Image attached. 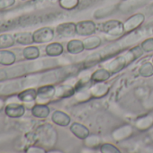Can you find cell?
<instances>
[{
	"label": "cell",
	"mask_w": 153,
	"mask_h": 153,
	"mask_svg": "<svg viewBox=\"0 0 153 153\" xmlns=\"http://www.w3.org/2000/svg\"><path fill=\"white\" fill-rule=\"evenodd\" d=\"M101 31L110 36H120L124 33L123 23L119 20H108L102 24Z\"/></svg>",
	"instance_id": "cell-1"
},
{
	"label": "cell",
	"mask_w": 153,
	"mask_h": 153,
	"mask_svg": "<svg viewBox=\"0 0 153 153\" xmlns=\"http://www.w3.org/2000/svg\"><path fill=\"white\" fill-rule=\"evenodd\" d=\"M54 38V30L51 27H42L33 33V42L45 43L50 42Z\"/></svg>",
	"instance_id": "cell-2"
},
{
	"label": "cell",
	"mask_w": 153,
	"mask_h": 153,
	"mask_svg": "<svg viewBox=\"0 0 153 153\" xmlns=\"http://www.w3.org/2000/svg\"><path fill=\"white\" fill-rule=\"evenodd\" d=\"M76 34L80 36H90L96 33L97 25L91 20H84L76 24Z\"/></svg>",
	"instance_id": "cell-3"
},
{
	"label": "cell",
	"mask_w": 153,
	"mask_h": 153,
	"mask_svg": "<svg viewBox=\"0 0 153 153\" xmlns=\"http://www.w3.org/2000/svg\"><path fill=\"white\" fill-rule=\"evenodd\" d=\"M56 96V88L51 85L41 87L37 89V102L39 104H46Z\"/></svg>",
	"instance_id": "cell-4"
},
{
	"label": "cell",
	"mask_w": 153,
	"mask_h": 153,
	"mask_svg": "<svg viewBox=\"0 0 153 153\" xmlns=\"http://www.w3.org/2000/svg\"><path fill=\"white\" fill-rule=\"evenodd\" d=\"M144 20H145V16L141 13L132 15L128 19H126V21L123 23L124 33H130L136 30L143 24Z\"/></svg>",
	"instance_id": "cell-5"
},
{
	"label": "cell",
	"mask_w": 153,
	"mask_h": 153,
	"mask_svg": "<svg viewBox=\"0 0 153 153\" xmlns=\"http://www.w3.org/2000/svg\"><path fill=\"white\" fill-rule=\"evenodd\" d=\"M56 33L61 38H71L76 33V24L71 22L60 24L57 26Z\"/></svg>",
	"instance_id": "cell-6"
},
{
	"label": "cell",
	"mask_w": 153,
	"mask_h": 153,
	"mask_svg": "<svg viewBox=\"0 0 153 153\" xmlns=\"http://www.w3.org/2000/svg\"><path fill=\"white\" fill-rule=\"evenodd\" d=\"M6 114L10 118H20L25 113V107L22 104L9 103L5 107Z\"/></svg>",
	"instance_id": "cell-7"
},
{
	"label": "cell",
	"mask_w": 153,
	"mask_h": 153,
	"mask_svg": "<svg viewBox=\"0 0 153 153\" xmlns=\"http://www.w3.org/2000/svg\"><path fill=\"white\" fill-rule=\"evenodd\" d=\"M69 129H70V131L73 133V135H75L79 140H86L89 137V134H90L88 128L79 123H73L70 125Z\"/></svg>",
	"instance_id": "cell-8"
},
{
	"label": "cell",
	"mask_w": 153,
	"mask_h": 153,
	"mask_svg": "<svg viewBox=\"0 0 153 153\" xmlns=\"http://www.w3.org/2000/svg\"><path fill=\"white\" fill-rule=\"evenodd\" d=\"M128 64H127L124 55H122V56H118L115 59H112L106 65V68L111 73H117V72L121 71L122 69H123Z\"/></svg>",
	"instance_id": "cell-9"
},
{
	"label": "cell",
	"mask_w": 153,
	"mask_h": 153,
	"mask_svg": "<svg viewBox=\"0 0 153 153\" xmlns=\"http://www.w3.org/2000/svg\"><path fill=\"white\" fill-rule=\"evenodd\" d=\"M51 121L56 125H59V126H61V127H66V126L69 125V123L71 122V119L66 113H64L62 111H59V110H56V111H54L52 113Z\"/></svg>",
	"instance_id": "cell-10"
},
{
	"label": "cell",
	"mask_w": 153,
	"mask_h": 153,
	"mask_svg": "<svg viewBox=\"0 0 153 153\" xmlns=\"http://www.w3.org/2000/svg\"><path fill=\"white\" fill-rule=\"evenodd\" d=\"M32 114L35 118L39 119H45L50 115V108L46 104H36L32 107Z\"/></svg>",
	"instance_id": "cell-11"
},
{
	"label": "cell",
	"mask_w": 153,
	"mask_h": 153,
	"mask_svg": "<svg viewBox=\"0 0 153 153\" xmlns=\"http://www.w3.org/2000/svg\"><path fill=\"white\" fill-rule=\"evenodd\" d=\"M89 91L93 97L100 98L108 93L109 87H108V85L105 84L104 82H97L91 87Z\"/></svg>",
	"instance_id": "cell-12"
},
{
	"label": "cell",
	"mask_w": 153,
	"mask_h": 153,
	"mask_svg": "<svg viewBox=\"0 0 153 153\" xmlns=\"http://www.w3.org/2000/svg\"><path fill=\"white\" fill-rule=\"evenodd\" d=\"M85 50L84 42L78 39H73L70 40L68 44H67V51L70 54L76 55V54H79Z\"/></svg>",
	"instance_id": "cell-13"
},
{
	"label": "cell",
	"mask_w": 153,
	"mask_h": 153,
	"mask_svg": "<svg viewBox=\"0 0 153 153\" xmlns=\"http://www.w3.org/2000/svg\"><path fill=\"white\" fill-rule=\"evenodd\" d=\"M16 54L8 50L3 49L0 50V65L3 66H10L16 62Z\"/></svg>",
	"instance_id": "cell-14"
},
{
	"label": "cell",
	"mask_w": 153,
	"mask_h": 153,
	"mask_svg": "<svg viewBox=\"0 0 153 153\" xmlns=\"http://www.w3.org/2000/svg\"><path fill=\"white\" fill-rule=\"evenodd\" d=\"M111 74L112 73L107 68H98L91 75V80L94 83L105 82L110 79Z\"/></svg>",
	"instance_id": "cell-15"
},
{
	"label": "cell",
	"mask_w": 153,
	"mask_h": 153,
	"mask_svg": "<svg viewBox=\"0 0 153 153\" xmlns=\"http://www.w3.org/2000/svg\"><path fill=\"white\" fill-rule=\"evenodd\" d=\"M144 53V51L142 50L141 46H134L133 48H131V50H129L125 54L124 57L126 59L127 64H130L133 61H135L136 59H138L139 58H140Z\"/></svg>",
	"instance_id": "cell-16"
},
{
	"label": "cell",
	"mask_w": 153,
	"mask_h": 153,
	"mask_svg": "<svg viewBox=\"0 0 153 153\" xmlns=\"http://www.w3.org/2000/svg\"><path fill=\"white\" fill-rule=\"evenodd\" d=\"M63 46L59 42H51L45 48V52L50 57H58L63 53Z\"/></svg>",
	"instance_id": "cell-17"
},
{
	"label": "cell",
	"mask_w": 153,
	"mask_h": 153,
	"mask_svg": "<svg viewBox=\"0 0 153 153\" xmlns=\"http://www.w3.org/2000/svg\"><path fill=\"white\" fill-rule=\"evenodd\" d=\"M83 42H84L85 50L91 51V50H95V49L100 47L102 44V40L99 36L90 35L87 39H85L83 41Z\"/></svg>",
	"instance_id": "cell-18"
},
{
	"label": "cell",
	"mask_w": 153,
	"mask_h": 153,
	"mask_svg": "<svg viewBox=\"0 0 153 153\" xmlns=\"http://www.w3.org/2000/svg\"><path fill=\"white\" fill-rule=\"evenodd\" d=\"M37 98V90L33 88H29L22 91L18 95V99L24 103H31L36 100Z\"/></svg>",
	"instance_id": "cell-19"
},
{
	"label": "cell",
	"mask_w": 153,
	"mask_h": 153,
	"mask_svg": "<svg viewBox=\"0 0 153 153\" xmlns=\"http://www.w3.org/2000/svg\"><path fill=\"white\" fill-rule=\"evenodd\" d=\"M23 55L25 59L28 60H33L39 58L40 50L36 46H27L23 50Z\"/></svg>",
	"instance_id": "cell-20"
},
{
	"label": "cell",
	"mask_w": 153,
	"mask_h": 153,
	"mask_svg": "<svg viewBox=\"0 0 153 153\" xmlns=\"http://www.w3.org/2000/svg\"><path fill=\"white\" fill-rule=\"evenodd\" d=\"M16 42L21 45H29L33 42L32 33H20L14 35Z\"/></svg>",
	"instance_id": "cell-21"
},
{
	"label": "cell",
	"mask_w": 153,
	"mask_h": 153,
	"mask_svg": "<svg viewBox=\"0 0 153 153\" xmlns=\"http://www.w3.org/2000/svg\"><path fill=\"white\" fill-rule=\"evenodd\" d=\"M139 75L142 78H149L153 76V63L149 61L143 62L139 68Z\"/></svg>",
	"instance_id": "cell-22"
},
{
	"label": "cell",
	"mask_w": 153,
	"mask_h": 153,
	"mask_svg": "<svg viewBox=\"0 0 153 153\" xmlns=\"http://www.w3.org/2000/svg\"><path fill=\"white\" fill-rule=\"evenodd\" d=\"M16 42V39L12 34H0V50L12 47Z\"/></svg>",
	"instance_id": "cell-23"
},
{
	"label": "cell",
	"mask_w": 153,
	"mask_h": 153,
	"mask_svg": "<svg viewBox=\"0 0 153 153\" xmlns=\"http://www.w3.org/2000/svg\"><path fill=\"white\" fill-rule=\"evenodd\" d=\"M75 93V89L73 87L68 86V85H63L58 88L56 89V96L58 97H68L73 96Z\"/></svg>",
	"instance_id": "cell-24"
},
{
	"label": "cell",
	"mask_w": 153,
	"mask_h": 153,
	"mask_svg": "<svg viewBox=\"0 0 153 153\" xmlns=\"http://www.w3.org/2000/svg\"><path fill=\"white\" fill-rule=\"evenodd\" d=\"M59 7L64 10H73L79 5V0H59Z\"/></svg>",
	"instance_id": "cell-25"
},
{
	"label": "cell",
	"mask_w": 153,
	"mask_h": 153,
	"mask_svg": "<svg viewBox=\"0 0 153 153\" xmlns=\"http://www.w3.org/2000/svg\"><path fill=\"white\" fill-rule=\"evenodd\" d=\"M103 55H102V52H97V53H94L92 54L91 56H89L86 60H85V67L86 68H90L96 64H97L98 62H100L102 59H103Z\"/></svg>",
	"instance_id": "cell-26"
},
{
	"label": "cell",
	"mask_w": 153,
	"mask_h": 153,
	"mask_svg": "<svg viewBox=\"0 0 153 153\" xmlns=\"http://www.w3.org/2000/svg\"><path fill=\"white\" fill-rule=\"evenodd\" d=\"M100 151L102 153H120L119 149L111 144V143H104L100 146Z\"/></svg>",
	"instance_id": "cell-27"
},
{
	"label": "cell",
	"mask_w": 153,
	"mask_h": 153,
	"mask_svg": "<svg viewBox=\"0 0 153 153\" xmlns=\"http://www.w3.org/2000/svg\"><path fill=\"white\" fill-rule=\"evenodd\" d=\"M144 52H152L153 51V38H148L143 41L140 44Z\"/></svg>",
	"instance_id": "cell-28"
},
{
	"label": "cell",
	"mask_w": 153,
	"mask_h": 153,
	"mask_svg": "<svg viewBox=\"0 0 153 153\" xmlns=\"http://www.w3.org/2000/svg\"><path fill=\"white\" fill-rule=\"evenodd\" d=\"M25 151L28 152V153H45L46 152V150L43 148L38 147V146H34V145L28 147L25 149Z\"/></svg>",
	"instance_id": "cell-29"
},
{
	"label": "cell",
	"mask_w": 153,
	"mask_h": 153,
	"mask_svg": "<svg viewBox=\"0 0 153 153\" xmlns=\"http://www.w3.org/2000/svg\"><path fill=\"white\" fill-rule=\"evenodd\" d=\"M16 3V0H0V9H6L12 6H14Z\"/></svg>",
	"instance_id": "cell-30"
},
{
	"label": "cell",
	"mask_w": 153,
	"mask_h": 153,
	"mask_svg": "<svg viewBox=\"0 0 153 153\" xmlns=\"http://www.w3.org/2000/svg\"><path fill=\"white\" fill-rule=\"evenodd\" d=\"M7 72L4 69H0V81L7 79Z\"/></svg>",
	"instance_id": "cell-31"
},
{
	"label": "cell",
	"mask_w": 153,
	"mask_h": 153,
	"mask_svg": "<svg viewBox=\"0 0 153 153\" xmlns=\"http://www.w3.org/2000/svg\"><path fill=\"white\" fill-rule=\"evenodd\" d=\"M49 152H61V151H59V150H50Z\"/></svg>",
	"instance_id": "cell-32"
},
{
	"label": "cell",
	"mask_w": 153,
	"mask_h": 153,
	"mask_svg": "<svg viewBox=\"0 0 153 153\" xmlns=\"http://www.w3.org/2000/svg\"><path fill=\"white\" fill-rule=\"evenodd\" d=\"M22 1H26V0H22Z\"/></svg>",
	"instance_id": "cell-33"
},
{
	"label": "cell",
	"mask_w": 153,
	"mask_h": 153,
	"mask_svg": "<svg viewBox=\"0 0 153 153\" xmlns=\"http://www.w3.org/2000/svg\"><path fill=\"white\" fill-rule=\"evenodd\" d=\"M152 63H153V58H152Z\"/></svg>",
	"instance_id": "cell-34"
}]
</instances>
